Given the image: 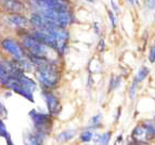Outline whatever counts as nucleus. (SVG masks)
I'll return each instance as SVG.
<instances>
[{"label":"nucleus","instance_id":"obj_1","mask_svg":"<svg viewBox=\"0 0 155 145\" xmlns=\"http://www.w3.org/2000/svg\"><path fill=\"white\" fill-rule=\"evenodd\" d=\"M36 69V77L45 90L55 88L60 81V69L55 61L42 57L28 56Z\"/></svg>","mask_w":155,"mask_h":145},{"label":"nucleus","instance_id":"obj_2","mask_svg":"<svg viewBox=\"0 0 155 145\" xmlns=\"http://www.w3.org/2000/svg\"><path fill=\"white\" fill-rule=\"evenodd\" d=\"M22 46L25 49L26 53L28 56L34 57H42V59H48V60L55 61L54 59L51 57V53H58L54 49L51 47L42 44L36 39L31 34L26 35L22 39Z\"/></svg>","mask_w":155,"mask_h":145},{"label":"nucleus","instance_id":"obj_3","mask_svg":"<svg viewBox=\"0 0 155 145\" xmlns=\"http://www.w3.org/2000/svg\"><path fill=\"white\" fill-rule=\"evenodd\" d=\"M132 140L138 144H147L155 139V121H147L138 124L132 131Z\"/></svg>","mask_w":155,"mask_h":145},{"label":"nucleus","instance_id":"obj_4","mask_svg":"<svg viewBox=\"0 0 155 145\" xmlns=\"http://www.w3.org/2000/svg\"><path fill=\"white\" fill-rule=\"evenodd\" d=\"M29 116H31V119L33 120L34 124H35L36 133L41 135L42 137L46 134H48V131H49L52 124L51 115L38 113L37 111L33 109V111H29Z\"/></svg>","mask_w":155,"mask_h":145},{"label":"nucleus","instance_id":"obj_5","mask_svg":"<svg viewBox=\"0 0 155 145\" xmlns=\"http://www.w3.org/2000/svg\"><path fill=\"white\" fill-rule=\"evenodd\" d=\"M1 47L8 52L9 54L12 55L15 61H21L27 57V54H26V51L23 48V46H21L16 40L12 38L3 39L1 41Z\"/></svg>","mask_w":155,"mask_h":145},{"label":"nucleus","instance_id":"obj_6","mask_svg":"<svg viewBox=\"0 0 155 145\" xmlns=\"http://www.w3.org/2000/svg\"><path fill=\"white\" fill-rule=\"evenodd\" d=\"M42 95H44L45 101H46L49 114L51 116H57L60 113V111H61V103H60L59 98L50 90H44Z\"/></svg>","mask_w":155,"mask_h":145},{"label":"nucleus","instance_id":"obj_7","mask_svg":"<svg viewBox=\"0 0 155 145\" xmlns=\"http://www.w3.org/2000/svg\"><path fill=\"white\" fill-rule=\"evenodd\" d=\"M5 87H7V88H9L10 90L16 92L18 94H21L22 96H24L25 98L29 100L31 102H34L33 92H31V91H29V90H27L26 88H24L23 85H22V83L18 81V77L12 78V79H11V80L9 81L7 85H5Z\"/></svg>","mask_w":155,"mask_h":145},{"label":"nucleus","instance_id":"obj_8","mask_svg":"<svg viewBox=\"0 0 155 145\" xmlns=\"http://www.w3.org/2000/svg\"><path fill=\"white\" fill-rule=\"evenodd\" d=\"M0 2L10 13H21L24 10V5L21 0H0Z\"/></svg>","mask_w":155,"mask_h":145},{"label":"nucleus","instance_id":"obj_9","mask_svg":"<svg viewBox=\"0 0 155 145\" xmlns=\"http://www.w3.org/2000/svg\"><path fill=\"white\" fill-rule=\"evenodd\" d=\"M8 21L9 23L18 27V28H24L29 24L28 18L22 15L21 13H11V15L8 18Z\"/></svg>","mask_w":155,"mask_h":145},{"label":"nucleus","instance_id":"obj_10","mask_svg":"<svg viewBox=\"0 0 155 145\" xmlns=\"http://www.w3.org/2000/svg\"><path fill=\"white\" fill-rule=\"evenodd\" d=\"M44 137L38 133H25L24 134V144L25 145H42Z\"/></svg>","mask_w":155,"mask_h":145},{"label":"nucleus","instance_id":"obj_11","mask_svg":"<svg viewBox=\"0 0 155 145\" xmlns=\"http://www.w3.org/2000/svg\"><path fill=\"white\" fill-rule=\"evenodd\" d=\"M18 81L22 83V85H23L24 88H26L27 90L31 91V92H34V91L36 90V87H37L36 82L34 80H31V78H28L27 76L24 75V72L18 76Z\"/></svg>","mask_w":155,"mask_h":145},{"label":"nucleus","instance_id":"obj_12","mask_svg":"<svg viewBox=\"0 0 155 145\" xmlns=\"http://www.w3.org/2000/svg\"><path fill=\"white\" fill-rule=\"evenodd\" d=\"M149 74H150V69H149V67H147V66H141V67L138 69L137 74H136L134 80L138 81L139 83L142 82L145 78L149 76Z\"/></svg>","mask_w":155,"mask_h":145},{"label":"nucleus","instance_id":"obj_13","mask_svg":"<svg viewBox=\"0 0 155 145\" xmlns=\"http://www.w3.org/2000/svg\"><path fill=\"white\" fill-rule=\"evenodd\" d=\"M75 130H65L63 132H61L59 135H58V141L61 143L63 142H67V141H70L71 139L75 137Z\"/></svg>","mask_w":155,"mask_h":145},{"label":"nucleus","instance_id":"obj_14","mask_svg":"<svg viewBox=\"0 0 155 145\" xmlns=\"http://www.w3.org/2000/svg\"><path fill=\"white\" fill-rule=\"evenodd\" d=\"M111 135H112L111 132H105L101 135H97L96 143L98 145H107L110 140H111Z\"/></svg>","mask_w":155,"mask_h":145},{"label":"nucleus","instance_id":"obj_15","mask_svg":"<svg viewBox=\"0 0 155 145\" xmlns=\"http://www.w3.org/2000/svg\"><path fill=\"white\" fill-rule=\"evenodd\" d=\"M92 137H93V133L91 132L90 130H85L80 134V141L83 143H88L92 140Z\"/></svg>","mask_w":155,"mask_h":145},{"label":"nucleus","instance_id":"obj_16","mask_svg":"<svg viewBox=\"0 0 155 145\" xmlns=\"http://www.w3.org/2000/svg\"><path fill=\"white\" fill-rule=\"evenodd\" d=\"M138 85H139V82L134 79L132 82H131V85H130V87H129V96L131 98H134V96H136V94H137Z\"/></svg>","mask_w":155,"mask_h":145},{"label":"nucleus","instance_id":"obj_17","mask_svg":"<svg viewBox=\"0 0 155 145\" xmlns=\"http://www.w3.org/2000/svg\"><path fill=\"white\" fill-rule=\"evenodd\" d=\"M0 137H3L7 140V139H9L10 137V133L8 132V130H7V128H5V122L2 121V120H0Z\"/></svg>","mask_w":155,"mask_h":145},{"label":"nucleus","instance_id":"obj_18","mask_svg":"<svg viewBox=\"0 0 155 145\" xmlns=\"http://www.w3.org/2000/svg\"><path fill=\"white\" fill-rule=\"evenodd\" d=\"M120 85V77H112L111 81H110V90L113 91L114 89H116L118 85Z\"/></svg>","mask_w":155,"mask_h":145},{"label":"nucleus","instance_id":"obj_19","mask_svg":"<svg viewBox=\"0 0 155 145\" xmlns=\"http://www.w3.org/2000/svg\"><path fill=\"white\" fill-rule=\"evenodd\" d=\"M101 124V115H96L90 119V127L91 128H98Z\"/></svg>","mask_w":155,"mask_h":145},{"label":"nucleus","instance_id":"obj_20","mask_svg":"<svg viewBox=\"0 0 155 145\" xmlns=\"http://www.w3.org/2000/svg\"><path fill=\"white\" fill-rule=\"evenodd\" d=\"M107 15H109V20L111 22V25L113 28L116 27V24H117V18H116V15H115V13L113 12L112 10H109L107 11Z\"/></svg>","mask_w":155,"mask_h":145},{"label":"nucleus","instance_id":"obj_21","mask_svg":"<svg viewBox=\"0 0 155 145\" xmlns=\"http://www.w3.org/2000/svg\"><path fill=\"white\" fill-rule=\"evenodd\" d=\"M149 61L151 63H155V40L153 42L152 47H151L150 52H149Z\"/></svg>","mask_w":155,"mask_h":145},{"label":"nucleus","instance_id":"obj_22","mask_svg":"<svg viewBox=\"0 0 155 145\" xmlns=\"http://www.w3.org/2000/svg\"><path fill=\"white\" fill-rule=\"evenodd\" d=\"M111 5H112V11H113L115 14H118L119 13V7L116 2H115V0H111Z\"/></svg>","mask_w":155,"mask_h":145},{"label":"nucleus","instance_id":"obj_23","mask_svg":"<svg viewBox=\"0 0 155 145\" xmlns=\"http://www.w3.org/2000/svg\"><path fill=\"white\" fill-rule=\"evenodd\" d=\"M7 114H8V113H7V109H5V105L0 102V116L5 117V116H7Z\"/></svg>","mask_w":155,"mask_h":145},{"label":"nucleus","instance_id":"obj_24","mask_svg":"<svg viewBox=\"0 0 155 145\" xmlns=\"http://www.w3.org/2000/svg\"><path fill=\"white\" fill-rule=\"evenodd\" d=\"M127 3H129L130 5H134V7H136V5H140V1L139 0H126Z\"/></svg>","mask_w":155,"mask_h":145},{"label":"nucleus","instance_id":"obj_25","mask_svg":"<svg viewBox=\"0 0 155 145\" xmlns=\"http://www.w3.org/2000/svg\"><path fill=\"white\" fill-rule=\"evenodd\" d=\"M93 26H94L93 28L96 29L97 34H100V25H99V23H94V24H93Z\"/></svg>","mask_w":155,"mask_h":145},{"label":"nucleus","instance_id":"obj_26","mask_svg":"<svg viewBox=\"0 0 155 145\" xmlns=\"http://www.w3.org/2000/svg\"><path fill=\"white\" fill-rule=\"evenodd\" d=\"M7 144L8 145H14L12 142V140H11V137H9V139H7Z\"/></svg>","mask_w":155,"mask_h":145},{"label":"nucleus","instance_id":"obj_27","mask_svg":"<svg viewBox=\"0 0 155 145\" xmlns=\"http://www.w3.org/2000/svg\"><path fill=\"white\" fill-rule=\"evenodd\" d=\"M85 1H87V2H93L94 0H85Z\"/></svg>","mask_w":155,"mask_h":145},{"label":"nucleus","instance_id":"obj_28","mask_svg":"<svg viewBox=\"0 0 155 145\" xmlns=\"http://www.w3.org/2000/svg\"><path fill=\"white\" fill-rule=\"evenodd\" d=\"M153 21H154V23H155V11H154V14H153Z\"/></svg>","mask_w":155,"mask_h":145}]
</instances>
